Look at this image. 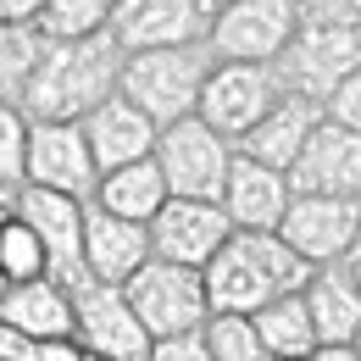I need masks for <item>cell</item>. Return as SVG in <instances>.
<instances>
[{"label":"cell","instance_id":"obj_1","mask_svg":"<svg viewBox=\"0 0 361 361\" xmlns=\"http://www.w3.org/2000/svg\"><path fill=\"white\" fill-rule=\"evenodd\" d=\"M117 73H123V50L111 45V34L45 39L17 111L28 123H84L100 100L117 94Z\"/></svg>","mask_w":361,"mask_h":361},{"label":"cell","instance_id":"obj_2","mask_svg":"<svg viewBox=\"0 0 361 361\" xmlns=\"http://www.w3.org/2000/svg\"><path fill=\"white\" fill-rule=\"evenodd\" d=\"M306 278H312V267H300L278 233H228L223 250L200 267L206 306L233 317H256L283 295H300Z\"/></svg>","mask_w":361,"mask_h":361},{"label":"cell","instance_id":"obj_3","mask_svg":"<svg viewBox=\"0 0 361 361\" xmlns=\"http://www.w3.org/2000/svg\"><path fill=\"white\" fill-rule=\"evenodd\" d=\"M217 67L212 45H178V50H139L123 56V73H117V94L145 111L156 128H173L183 117H195L200 90H206V73Z\"/></svg>","mask_w":361,"mask_h":361},{"label":"cell","instance_id":"obj_4","mask_svg":"<svg viewBox=\"0 0 361 361\" xmlns=\"http://www.w3.org/2000/svg\"><path fill=\"white\" fill-rule=\"evenodd\" d=\"M361 67V28H334V23H300L289 50L272 61L278 90L300 100H328L350 73Z\"/></svg>","mask_w":361,"mask_h":361},{"label":"cell","instance_id":"obj_5","mask_svg":"<svg viewBox=\"0 0 361 361\" xmlns=\"http://www.w3.org/2000/svg\"><path fill=\"white\" fill-rule=\"evenodd\" d=\"M156 173H161V189L167 200H212L223 195V178L233 167V145L217 139L200 117H183L173 128L156 134V150H150Z\"/></svg>","mask_w":361,"mask_h":361},{"label":"cell","instance_id":"obj_6","mask_svg":"<svg viewBox=\"0 0 361 361\" xmlns=\"http://www.w3.org/2000/svg\"><path fill=\"white\" fill-rule=\"evenodd\" d=\"M123 300H128V312L139 317V328L150 334V339H173V334H195L212 306H206V283H200V272L189 267H173V262H145V267L123 283Z\"/></svg>","mask_w":361,"mask_h":361},{"label":"cell","instance_id":"obj_7","mask_svg":"<svg viewBox=\"0 0 361 361\" xmlns=\"http://www.w3.org/2000/svg\"><path fill=\"white\" fill-rule=\"evenodd\" d=\"M223 0H117L111 6V45L123 56L139 50H178V45H206Z\"/></svg>","mask_w":361,"mask_h":361},{"label":"cell","instance_id":"obj_8","mask_svg":"<svg viewBox=\"0 0 361 361\" xmlns=\"http://www.w3.org/2000/svg\"><path fill=\"white\" fill-rule=\"evenodd\" d=\"M278 100H283V90H278V73H272V67H256V61H217V67L206 73V90H200L195 117H200L217 139L239 145Z\"/></svg>","mask_w":361,"mask_h":361},{"label":"cell","instance_id":"obj_9","mask_svg":"<svg viewBox=\"0 0 361 361\" xmlns=\"http://www.w3.org/2000/svg\"><path fill=\"white\" fill-rule=\"evenodd\" d=\"M356 233H361V200H328V195H289V212L278 223L283 250L312 272L350 262Z\"/></svg>","mask_w":361,"mask_h":361},{"label":"cell","instance_id":"obj_10","mask_svg":"<svg viewBox=\"0 0 361 361\" xmlns=\"http://www.w3.org/2000/svg\"><path fill=\"white\" fill-rule=\"evenodd\" d=\"M300 28V6L295 0H223L217 23L206 34V45L217 61H256L272 67Z\"/></svg>","mask_w":361,"mask_h":361},{"label":"cell","instance_id":"obj_11","mask_svg":"<svg viewBox=\"0 0 361 361\" xmlns=\"http://www.w3.org/2000/svg\"><path fill=\"white\" fill-rule=\"evenodd\" d=\"M73 345L100 361H145L150 356V334L128 312L123 289H106V283H90V289L73 295Z\"/></svg>","mask_w":361,"mask_h":361},{"label":"cell","instance_id":"obj_12","mask_svg":"<svg viewBox=\"0 0 361 361\" xmlns=\"http://www.w3.org/2000/svg\"><path fill=\"white\" fill-rule=\"evenodd\" d=\"M145 233H150V256L156 262L200 272L223 250V239L233 228H228L223 206H212V200H161V212L145 223Z\"/></svg>","mask_w":361,"mask_h":361},{"label":"cell","instance_id":"obj_13","mask_svg":"<svg viewBox=\"0 0 361 361\" xmlns=\"http://www.w3.org/2000/svg\"><path fill=\"white\" fill-rule=\"evenodd\" d=\"M23 183L34 189H56L73 200H90L100 173L84 145L78 123H28V161H23Z\"/></svg>","mask_w":361,"mask_h":361},{"label":"cell","instance_id":"obj_14","mask_svg":"<svg viewBox=\"0 0 361 361\" xmlns=\"http://www.w3.org/2000/svg\"><path fill=\"white\" fill-rule=\"evenodd\" d=\"M283 178H289V195L361 200V134H350V128H339V123L322 117Z\"/></svg>","mask_w":361,"mask_h":361},{"label":"cell","instance_id":"obj_15","mask_svg":"<svg viewBox=\"0 0 361 361\" xmlns=\"http://www.w3.org/2000/svg\"><path fill=\"white\" fill-rule=\"evenodd\" d=\"M217 206H223V217H228L233 233H278L283 212H289V178L272 173V167L245 161V156H233Z\"/></svg>","mask_w":361,"mask_h":361},{"label":"cell","instance_id":"obj_16","mask_svg":"<svg viewBox=\"0 0 361 361\" xmlns=\"http://www.w3.org/2000/svg\"><path fill=\"white\" fill-rule=\"evenodd\" d=\"M78 128H84V145H90V156H94V173H117V167L150 161L156 134H161L145 111H134V106L123 100V94L100 100V106H94Z\"/></svg>","mask_w":361,"mask_h":361},{"label":"cell","instance_id":"obj_17","mask_svg":"<svg viewBox=\"0 0 361 361\" xmlns=\"http://www.w3.org/2000/svg\"><path fill=\"white\" fill-rule=\"evenodd\" d=\"M145 262H150V233H145V223L106 217L94 206L84 212V272H90V283L123 289Z\"/></svg>","mask_w":361,"mask_h":361},{"label":"cell","instance_id":"obj_18","mask_svg":"<svg viewBox=\"0 0 361 361\" xmlns=\"http://www.w3.org/2000/svg\"><path fill=\"white\" fill-rule=\"evenodd\" d=\"M317 123H322V106H317V100L283 94L267 117L233 145V156H245V161H256V167H272V173H289L295 156L306 150V139H312Z\"/></svg>","mask_w":361,"mask_h":361},{"label":"cell","instance_id":"obj_19","mask_svg":"<svg viewBox=\"0 0 361 361\" xmlns=\"http://www.w3.org/2000/svg\"><path fill=\"white\" fill-rule=\"evenodd\" d=\"M300 306L312 317V334L317 345H350L361 328V289L350 278V262L339 267H317L300 289Z\"/></svg>","mask_w":361,"mask_h":361},{"label":"cell","instance_id":"obj_20","mask_svg":"<svg viewBox=\"0 0 361 361\" xmlns=\"http://www.w3.org/2000/svg\"><path fill=\"white\" fill-rule=\"evenodd\" d=\"M0 328L23 334L28 345H39V339H73V295L56 289L50 278L11 283L0 295Z\"/></svg>","mask_w":361,"mask_h":361},{"label":"cell","instance_id":"obj_21","mask_svg":"<svg viewBox=\"0 0 361 361\" xmlns=\"http://www.w3.org/2000/svg\"><path fill=\"white\" fill-rule=\"evenodd\" d=\"M167 189H161V173L156 161H134V167H117V173H100L90 206L106 212V217H123V223H150L161 212Z\"/></svg>","mask_w":361,"mask_h":361},{"label":"cell","instance_id":"obj_22","mask_svg":"<svg viewBox=\"0 0 361 361\" xmlns=\"http://www.w3.org/2000/svg\"><path fill=\"white\" fill-rule=\"evenodd\" d=\"M250 328L262 339V356H272V361H300L306 350H317V334H312V317L300 306V295H283V300L262 306L250 317Z\"/></svg>","mask_w":361,"mask_h":361},{"label":"cell","instance_id":"obj_23","mask_svg":"<svg viewBox=\"0 0 361 361\" xmlns=\"http://www.w3.org/2000/svg\"><path fill=\"white\" fill-rule=\"evenodd\" d=\"M39 28L28 23H0V106H23V90H28V73L39 61Z\"/></svg>","mask_w":361,"mask_h":361},{"label":"cell","instance_id":"obj_24","mask_svg":"<svg viewBox=\"0 0 361 361\" xmlns=\"http://www.w3.org/2000/svg\"><path fill=\"white\" fill-rule=\"evenodd\" d=\"M111 23V0H45L34 28L39 39H90V34H106Z\"/></svg>","mask_w":361,"mask_h":361},{"label":"cell","instance_id":"obj_25","mask_svg":"<svg viewBox=\"0 0 361 361\" xmlns=\"http://www.w3.org/2000/svg\"><path fill=\"white\" fill-rule=\"evenodd\" d=\"M0 278H6V283H34V278H45V250H39L34 228L23 223V217H6V228H0Z\"/></svg>","mask_w":361,"mask_h":361},{"label":"cell","instance_id":"obj_26","mask_svg":"<svg viewBox=\"0 0 361 361\" xmlns=\"http://www.w3.org/2000/svg\"><path fill=\"white\" fill-rule=\"evenodd\" d=\"M200 339L212 361H262V339L250 328V317H233V312H212L200 322Z\"/></svg>","mask_w":361,"mask_h":361},{"label":"cell","instance_id":"obj_27","mask_svg":"<svg viewBox=\"0 0 361 361\" xmlns=\"http://www.w3.org/2000/svg\"><path fill=\"white\" fill-rule=\"evenodd\" d=\"M23 161H28V117L17 106H0V183L11 195L23 189Z\"/></svg>","mask_w":361,"mask_h":361},{"label":"cell","instance_id":"obj_28","mask_svg":"<svg viewBox=\"0 0 361 361\" xmlns=\"http://www.w3.org/2000/svg\"><path fill=\"white\" fill-rule=\"evenodd\" d=\"M322 117L339 123V128H350V134H361V67L328 94V100H322Z\"/></svg>","mask_w":361,"mask_h":361},{"label":"cell","instance_id":"obj_29","mask_svg":"<svg viewBox=\"0 0 361 361\" xmlns=\"http://www.w3.org/2000/svg\"><path fill=\"white\" fill-rule=\"evenodd\" d=\"M300 23H334V28H361V0H295Z\"/></svg>","mask_w":361,"mask_h":361},{"label":"cell","instance_id":"obj_30","mask_svg":"<svg viewBox=\"0 0 361 361\" xmlns=\"http://www.w3.org/2000/svg\"><path fill=\"white\" fill-rule=\"evenodd\" d=\"M145 361H212V350H206V339L195 328V334H173V339H150Z\"/></svg>","mask_w":361,"mask_h":361},{"label":"cell","instance_id":"obj_31","mask_svg":"<svg viewBox=\"0 0 361 361\" xmlns=\"http://www.w3.org/2000/svg\"><path fill=\"white\" fill-rule=\"evenodd\" d=\"M34 361H84V350L73 339H39L34 345Z\"/></svg>","mask_w":361,"mask_h":361},{"label":"cell","instance_id":"obj_32","mask_svg":"<svg viewBox=\"0 0 361 361\" xmlns=\"http://www.w3.org/2000/svg\"><path fill=\"white\" fill-rule=\"evenodd\" d=\"M39 6H45V0H0V23H28V28H34Z\"/></svg>","mask_w":361,"mask_h":361},{"label":"cell","instance_id":"obj_33","mask_svg":"<svg viewBox=\"0 0 361 361\" xmlns=\"http://www.w3.org/2000/svg\"><path fill=\"white\" fill-rule=\"evenodd\" d=\"M0 361H34V345L11 328H0Z\"/></svg>","mask_w":361,"mask_h":361},{"label":"cell","instance_id":"obj_34","mask_svg":"<svg viewBox=\"0 0 361 361\" xmlns=\"http://www.w3.org/2000/svg\"><path fill=\"white\" fill-rule=\"evenodd\" d=\"M300 361H356V350H350V345H317V350H306Z\"/></svg>","mask_w":361,"mask_h":361},{"label":"cell","instance_id":"obj_35","mask_svg":"<svg viewBox=\"0 0 361 361\" xmlns=\"http://www.w3.org/2000/svg\"><path fill=\"white\" fill-rule=\"evenodd\" d=\"M350 350H356V361H361V328H356V339H350Z\"/></svg>","mask_w":361,"mask_h":361},{"label":"cell","instance_id":"obj_36","mask_svg":"<svg viewBox=\"0 0 361 361\" xmlns=\"http://www.w3.org/2000/svg\"><path fill=\"white\" fill-rule=\"evenodd\" d=\"M350 278H356V289H361V262H350Z\"/></svg>","mask_w":361,"mask_h":361},{"label":"cell","instance_id":"obj_37","mask_svg":"<svg viewBox=\"0 0 361 361\" xmlns=\"http://www.w3.org/2000/svg\"><path fill=\"white\" fill-rule=\"evenodd\" d=\"M0 206H11V189H6V183H0Z\"/></svg>","mask_w":361,"mask_h":361},{"label":"cell","instance_id":"obj_38","mask_svg":"<svg viewBox=\"0 0 361 361\" xmlns=\"http://www.w3.org/2000/svg\"><path fill=\"white\" fill-rule=\"evenodd\" d=\"M6 217H11V206H0V228H6Z\"/></svg>","mask_w":361,"mask_h":361},{"label":"cell","instance_id":"obj_39","mask_svg":"<svg viewBox=\"0 0 361 361\" xmlns=\"http://www.w3.org/2000/svg\"><path fill=\"white\" fill-rule=\"evenodd\" d=\"M350 262H361V233H356V256H350Z\"/></svg>","mask_w":361,"mask_h":361},{"label":"cell","instance_id":"obj_40","mask_svg":"<svg viewBox=\"0 0 361 361\" xmlns=\"http://www.w3.org/2000/svg\"><path fill=\"white\" fill-rule=\"evenodd\" d=\"M6 289H11V283H6V278H0V295H6Z\"/></svg>","mask_w":361,"mask_h":361},{"label":"cell","instance_id":"obj_41","mask_svg":"<svg viewBox=\"0 0 361 361\" xmlns=\"http://www.w3.org/2000/svg\"><path fill=\"white\" fill-rule=\"evenodd\" d=\"M84 361H100V356H84Z\"/></svg>","mask_w":361,"mask_h":361},{"label":"cell","instance_id":"obj_42","mask_svg":"<svg viewBox=\"0 0 361 361\" xmlns=\"http://www.w3.org/2000/svg\"><path fill=\"white\" fill-rule=\"evenodd\" d=\"M262 361H272V356H262Z\"/></svg>","mask_w":361,"mask_h":361},{"label":"cell","instance_id":"obj_43","mask_svg":"<svg viewBox=\"0 0 361 361\" xmlns=\"http://www.w3.org/2000/svg\"><path fill=\"white\" fill-rule=\"evenodd\" d=\"M111 6H117V0H111Z\"/></svg>","mask_w":361,"mask_h":361}]
</instances>
